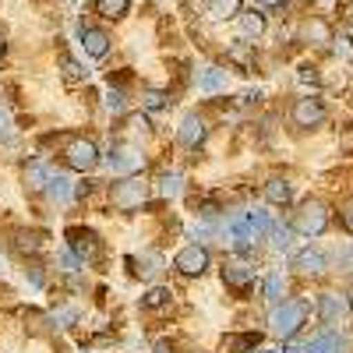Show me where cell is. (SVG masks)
<instances>
[{
    "instance_id": "9c48e42d",
    "label": "cell",
    "mask_w": 353,
    "mask_h": 353,
    "mask_svg": "<svg viewBox=\"0 0 353 353\" xmlns=\"http://www.w3.org/2000/svg\"><path fill=\"white\" fill-rule=\"evenodd\" d=\"M223 283L230 290H237V293H248L254 286V269L244 265V261H226L223 265Z\"/></svg>"
},
{
    "instance_id": "30bf717a",
    "label": "cell",
    "mask_w": 353,
    "mask_h": 353,
    "mask_svg": "<svg viewBox=\"0 0 353 353\" xmlns=\"http://www.w3.org/2000/svg\"><path fill=\"white\" fill-rule=\"evenodd\" d=\"M301 43H307V46H329L332 43V25L325 18H307L301 25Z\"/></svg>"
},
{
    "instance_id": "ba28073f",
    "label": "cell",
    "mask_w": 353,
    "mask_h": 353,
    "mask_svg": "<svg viewBox=\"0 0 353 353\" xmlns=\"http://www.w3.org/2000/svg\"><path fill=\"white\" fill-rule=\"evenodd\" d=\"M68 244H71V251H74L78 258H85V261H92V258L99 254V237H96V230L71 226V230H68Z\"/></svg>"
},
{
    "instance_id": "7c38bea8",
    "label": "cell",
    "mask_w": 353,
    "mask_h": 353,
    "mask_svg": "<svg viewBox=\"0 0 353 353\" xmlns=\"http://www.w3.org/2000/svg\"><path fill=\"white\" fill-rule=\"evenodd\" d=\"M81 46H85L88 57H96V61H99V57L110 53V36L99 32V28H85V32H81Z\"/></svg>"
},
{
    "instance_id": "e575fe53",
    "label": "cell",
    "mask_w": 353,
    "mask_h": 353,
    "mask_svg": "<svg viewBox=\"0 0 353 353\" xmlns=\"http://www.w3.org/2000/svg\"><path fill=\"white\" fill-rule=\"evenodd\" d=\"M74 318H78V314H74L71 307H64V311H57V314H53V321H57V325H61V329L68 325V321H74Z\"/></svg>"
},
{
    "instance_id": "484cf974",
    "label": "cell",
    "mask_w": 353,
    "mask_h": 353,
    "mask_svg": "<svg viewBox=\"0 0 353 353\" xmlns=\"http://www.w3.org/2000/svg\"><path fill=\"white\" fill-rule=\"evenodd\" d=\"M283 293H286V283H283V276H269V279H265V297H269V301H283Z\"/></svg>"
},
{
    "instance_id": "5bb4252c",
    "label": "cell",
    "mask_w": 353,
    "mask_h": 353,
    "mask_svg": "<svg viewBox=\"0 0 353 353\" xmlns=\"http://www.w3.org/2000/svg\"><path fill=\"white\" fill-rule=\"evenodd\" d=\"M265 198H269V205H276V209L290 205V198H293V188H290V181H283V176H272V181L265 184Z\"/></svg>"
},
{
    "instance_id": "74e56055",
    "label": "cell",
    "mask_w": 353,
    "mask_h": 353,
    "mask_svg": "<svg viewBox=\"0 0 353 353\" xmlns=\"http://www.w3.org/2000/svg\"><path fill=\"white\" fill-rule=\"evenodd\" d=\"M8 50V43H4V32H0V53H4Z\"/></svg>"
},
{
    "instance_id": "5b68a950",
    "label": "cell",
    "mask_w": 353,
    "mask_h": 353,
    "mask_svg": "<svg viewBox=\"0 0 353 353\" xmlns=\"http://www.w3.org/2000/svg\"><path fill=\"white\" fill-rule=\"evenodd\" d=\"M290 117H293L297 128H318L321 121H325V103H321L318 96H304V99L293 103Z\"/></svg>"
},
{
    "instance_id": "ffe728a7",
    "label": "cell",
    "mask_w": 353,
    "mask_h": 353,
    "mask_svg": "<svg viewBox=\"0 0 353 353\" xmlns=\"http://www.w3.org/2000/svg\"><path fill=\"white\" fill-rule=\"evenodd\" d=\"M131 8V0H96V11L103 18H124Z\"/></svg>"
},
{
    "instance_id": "4fadbf2b",
    "label": "cell",
    "mask_w": 353,
    "mask_h": 353,
    "mask_svg": "<svg viewBox=\"0 0 353 353\" xmlns=\"http://www.w3.org/2000/svg\"><path fill=\"white\" fill-rule=\"evenodd\" d=\"M318 311H321V318H325V321H339L350 311V304H346V297H336V293H321Z\"/></svg>"
},
{
    "instance_id": "d4e9b609",
    "label": "cell",
    "mask_w": 353,
    "mask_h": 353,
    "mask_svg": "<svg viewBox=\"0 0 353 353\" xmlns=\"http://www.w3.org/2000/svg\"><path fill=\"white\" fill-rule=\"evenodd\" d=\"M159 194L163 198H176V194H181V173H163L159 176Z\"/></svg>"
},
{
    "instance_id": "9a60e30c",
    "label": "cell",
    "mask_w": 353,
    "mask_h": 353,
    "mask_svg": "<svg viewBox=\"0 0 353 353\" xmlns=\"http://www.w3.org/2000/svg\"><path fill=\"white\" fill-rule=\"evenodd\" d=\"M237 28L244 39H258L265 32V14L261 11H248V14H237Z\"/></svg>"
},
{
    "instance_id": "8d00e7d4",
    "label": "cell",
    "mask_w": 353,
    "mask_h": 353,
    "mask_svg": "<svg viewBox=\"0 0 353 353\" xmlns=\"http://www.w3.org/2000/svg\"><path fill=\"white\" fill-rule=\"evenodd\" d=\"M156 353H170V346H166V343H159V346H156Z\"/></svg>"
},
{
    "instance_id": "cb8c5ba5",
    "label": "cell",
    "mask_w": 353,
    "mask_h": 353,
    "mask_svg": "<svg viewBox=\"0 0 353 353\" xmlns=\"http://www.w3.org/2000/svg\"><path fill=\"white\" fill-rule=\"evenodd\" d=\"M46 181H50V173H46L43 163H32V166L25 170V184H28V188H36V191H39V188H46Z\"/></svg>"
},
{
    "instance_id": "3957f363",
    "label": "cell",
    "mask_w": 353,
    "mask_h": 353,
    "mask_svg": "<svg viewBox=\"0 0 353 353\" xmlns=\"http://www.w3.org/2000/svg\"><path fill=\"white\" fill-rule=\"evenodd\" d=\"M64 163L78 173H92L99 166V149H96V141H88V138H74L68 141V149H64Z\"/></svg>"
},
{
    "instance_id": "603a6c76",
    "label": "cell",
    "mask_w": 353,
    "mask_h": 353,
    "mask_svg": "<svg viewBox=\"0 0 353 353\" xmlns=\"http://www.w3.org/2000/svg\"><path fill=\"white\" fill-rule=\"evenodd\" d=\"M14 248H18L21 254H25V251H32V254H36V251L43 248V233H36V230H32V233L21 230V233H18V241H14Z\"/></svg>"
},
{
    "instance_id": "7402d4cb",
    "label": "cell",
    "mask_w": 353,
    "mask_h": 353,
    "mask_svg": "<svg viewBox=\"0 0 353 353\" xmlns=\"http://www.w3.org/2000/svg\"><path fill=\"white\" fill-rule=\"evenodd\" d=\"M170 297H173V293H170L166 286H152L149 293H145V301H141V304L149 307V311H159V307H166V304H170Z\"/></svg>"
},
{
    "instance_id": "83f0119b",
    "label": "cell",
    "mask_w": 353,
    "mask_h": 353,
    "mask_svg": "<svg viewBox=\"0 0 353 353\" xmlns=\"http://www.w3.org/2000/svg\"><path fill=\"white\" fill-rule=\"evenodd\" d=\"M159 265H163V261H159L156 254H145V258H138V269H134V272H138V276H149V279H152V276L159 272Z\"/></svg>"
},
{
    "instance_id": "7a4b0ae2",
    "label": "cell",
    "mask_w": 353,
    "mask_h": 353,
    "mask_svg": "<svg viewBox=\"0 0 353 353\" xmlns=\"http://www.w3.org/2000/svg\"><path fill=\"white\" fill-rule=\"evenodd\" d=\"M325 226H329V209L318 198H307L301 209L293 212V230H297L301 237H318V233H325Z\"/></svg>"
},
{
    "instance_id": "e0dca14e",
    "label": "cell",
    "mask_w": 353,
    "mask_h": 353,
    "mask_svg": "<svg viewBox=\"0 0 353 353\" xmlns=\"http://www.w3.org/2000/svg\"><path fill=\"white\" fill-rule=\"evenodd\" d=\"M241 4H244V0H209V18H216V21L237 18L241 14Z\"/></svg>"
},
{
    "instance_id": "4dcf8cb0",
    "label": "cell",
    "mask_w": 353,
    "mask_h": 353,
    "mask_svg": "<svg viewBox=\"0 0 353 353\" xmlns=\"http://www.w3.org/2000/svg\"><path fill=\"white\" fill-rule=\"evenodd\" d=\"M339 223H343L346 233H353V198H346V201L339 205Z\"/></svg>"
},
{
    "instance_id": "d6a6232c",
    "label": "cell",
    "mask_w": 353,
    "mask_h": 353,
    "mask_svg": "<svg viewBox=\"0 0 353 353\" xmlns=\"http://www.w3.org/2000/svg\"><path fill=\"white\" fill-rule=\"evenodd\" d=\"M78 261H81V258H78L74 251H64V254H61V265H64V272H74V269H78Z\"/></svg>"
},
{
    "instance_id": "52a82bcc",
    "label": "cell",
    "mask_w": 353,
    "mask_h": 353,
    "mask_svg": "<svg viewBox=\"0 0 353 353\" xmlns=\"http://www.w3.org/2000/svg\"><path fill=\"white\" fill-rule=\"evenodd\" d=\"M110 170L113 173H121V176H128V173H138L141 166H145V156L141 152H134L131 145H113V152H110Z\"/></svg>"
},
{
    "instance_id": "f546056e",
    "label": "cell",
    "mask_w": 353,
    "mask_h": 353,
    "mask_svg": "<svg viewBox=\"0 0 353 353\" xmlns=\"http://www.w3.org/2000/svg\"><path fill=\"white\" fill-rule=\"evenodd\" d=\"M61 71H64V78H68V81H81V78H85L81 64H74L71 57H64V61H61Z\"/></svg>"
},
{
    "instance_id": "d6986e66",
    "label": "cell",
    "mask_w": 353,
    "mask_h": 353,
    "mask_svg": "<svg viewBox=\"0 0 353 353\" xmlns=\"http://www.w3.org/2000/svg\"><path fill=\"white\" fill-rule=\"evenodd\" d=\"M141 106L145 110H166L170 106V92H163V88H145V92H141Z\"/></svg>"
},
{
    "instance_id": "4316f807",
    "label": "cell",
    "mask_w": 353,
    "mask_h": 353,
    "mask_svg": "<svg viewBox=\"0 0 353 353\" xmlns=\"http://www.w3.org/2000/svg\"><path fill=\"white\" fill-rule=\"evenodd\" d=\"M254 346H258V332L254 336H233V339H226L230 353H244V350H254Z\"/></svg>"
},
{
    "instance_id": "1f68e13d",
    "label": "cell",
    "mask_w": 353,
    "mask_h": 353,
    "mask_svg": "<svg viewBox=\"0 0 353 353\" xmlns=\"http://www.w3.org/2000/svg\"><path fill=\"white\" fill-rule=\"evenodd\" d=\"M106 110H110V113H121V110H124V92H110V96H106Z\"/></svg>"
},
{
    "instance_id": "277c9868",
    "label": "cell",
    "mask_w": 353,
    "mask_h": 353,
    "mask_svg": "<svg viewBox=\"0 0 353 353\" xmlns=\"http://www.w3.org/2000/svg\"><path fill=\"white\" fill-rule=\"evenodd\" d=\"M173 269L181 272V276H201L205 269H209V251H205L201 244H188V248L176 251Z\"/></svg>"
},
{
    "instance_id": "f1b7e54d",
    "label": "cell",
    "mask_w": 353,
    "mask_h": 353,
    "mask_svg": "<svg viewBox=\"0 0 353 353\" xmlns=\"http://www.w3.org/2000/svg\"><path fill=\"white\" fill-rule=\"evenodd\" d=\"M332 53H336V57H339V61L346 64V61H353V43H350L346 36H339V39L332 36Z\"/></svg>"
},
{
    "instance_id": "8992f818",
    "label": "cell",
    "mask_w": 353,
    "mask_h": 353,
    "mask_svg": "<svg viewBox=\"0 0 353 353\" xmlns=\"http://www.w3.org/2000/svg\"><path fill=\"white\" fill-rule=\"evenodd\" d=\"M304 304H283L276 314H272V329H276V336H283V339H290V336H297V329L304 325Z\"/></svg>"
},
{
    "instance_id": "ac0fdd59",
    "label": "cell",
    "mask_w": 353,
    "mask_h": 353,
    "mask_svg": "<svg viewBox=\"0 0 353 353\" xmlns=\"http://www.w3.org/2000/svg\"><path fill=\"white\" fill-rule=\"evenodd\" d=\"M198 88L201 92H226V71L223 68H209L198 78Z\"/></svg>"
},
{
    "instance_id": "8fae6325",
    "label": "cell",
    "mask_w": 353,
    "mask_h": 353,
    "mask_svg": "<svg viewBox=\"0 0 353 353\" xmlns=\"http://www.w3.org/2000/svg\"><path fill=\"white\" fill-rule=\"evenodd\" d=\"M205 134H209V128H205V121L194 117V113H188L181 121V131H176V138H181L184 145H191V149H198V145L205 141Z\"/></svg>"
},
{
    "instance_id": "d590c367",
    "label": "cell",
    "mask_w": 353,
    "mask_h": 353,
    "mask_svg": "<svg viewBox=\"0 0 353 353\" xmlns=\"http://www.w3.org/2000/svg\"><path fill=\"white\" fill-rule=\"evenodd\" d=\"M4 131H8V117H4V113H0V134H4Z\"/></svg>"
},
{
    "instance_id": "44dd1931",
    "label": "cell",
    "mask_w": 353,
    "mask_h": 353,
    "mask_svg": "<svg viewBox=\"0 0 353 353\" xmlns=\"http://www.w3.org/2000/svg\"><path fill=\"white\" fill-rule=\"evenodd\" d=\"M46 194H50L53 201H68V194H71L68 176H61V173H57V176H50V181H46Z\"/></svg>"
},
{
    "instance_id": "6da1fadb",
    "label": "cell",
    "mask_w": 353,
    "mask_h": 353,
    "mask_svg": "<svg viewBox=\"0 0 353 353\" xmlns=\"http://www.w3.org/2000/svg\"><path fill=\"white\" fill-rule=\"evenodd\" d=\"M110 201H113L121 212H134V209H141V205L149 201V184H145L141 176L128 173L124 181H117V184L110 188Z\"/></svg>"
},
{
    "instance_id": "836d02e7",
    "label": "cell",
    "mask_w": 353,
    "mask_h": 353,
    "mask_svg": "<svg viewBox=\"0 0 353 353\" xmlns=\"http://www.w3.org/2000/svg\"><path fill=\"white\" fill-rule=\"evenodd\" d=\"M128 128H131L134 134H149V121H145V117H131Z\"/></svg>"
},
{
    "instance_id": "2e32d148",
    "label": "cell",
    "mask_w": 353,
    "mask_h": 353,
    "mask_svg": "<svg viewBox=\"0 0 353 353\" xmlns=\"http://www.w3.org/2000/svg\"><path fill=\"white\" fill-rule=\"evenodd\" d=\"M293 265H297L304 276H318V272H325V254L321 251H301Z\"/></svg>"
}]
</instances>
